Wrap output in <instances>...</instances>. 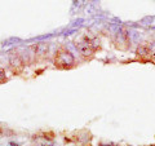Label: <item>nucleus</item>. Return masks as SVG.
Segmentation results:
<instances>
[{
    "mask_svg": "<svg viewBox=\"0 0 155 146\" xmlns=\"http://www.w3.org/2000/svg\"><path fill=\"white\" fill-rule=\"evenodd\" d=\"M100 146H109V145H102V144H101V145H100Z\"/></svg>",
    "mask_w": 155,
    "mask_h": 146,
    "instance_id": "6e6552de",
    "label": "nucleus"
},
{
    "mask_svg": "<svg viewBox=\"0 0 155 146\" xmlns=\"http://www.w3.org/2000/svg\"><path fill=\"white\" fill-rule=\"evenodd\" d=\"M53 64L60 70H70L75 67V56L66 47H60L53 56Z\"/></svg>",
    "mask_w": 155,
    "mask_h": 146,
    "instance_id": "f257e3e1",
    "label": "nucleus"
},
{
    "mask_svg": "<svg viewBox=\"0 0 155 146\" xmlns=\"http://www.w3.org/2000/svg\"><path fill=\"white\" fill-rule=\"evenodd\" d=\"M41 146H51V145H41Z\"/></svg>",
    "mask_w": 155,
    "mask_h": 146,
    "instance_id": "1a4fd4ad",
    "label": "nucleus"
},
{
    "mask_svg": "<svg viewBox=\"0 0 155 146\" xmlns=\"http://www.w3.org/2000/svg\"><path fill=\"white\" fill-rule=\"evenodd\" d=\"M75 47H76V49L79 51L80 56L84 61L92 60V58L94 57L97 49H98V47L94 44L93 39L91 36H87V35H83L79 40H75Z\"/></svg>",
    "mask_w": 155,
    "mask_h": 146,
    "instance_id": "f03ea898",
    "label": "nucleus"
},
{
    "mask_svg": "<svg viewBox=\"0 0 155 146\" xmlns=\"http://www.w3.org/2000/svg\"><path fill=\"white\" fill-rule=\"evenodd\" d=\"M27 57L28 62H39L44 61L48 58V52H49V44L45 41L35 43L27 48Z\"/></svg>",
    "mask_w": 155,
    "mask_h": 146,
    "instance_id": "7ed1b4c3",
    "label": "nucleus"
},
{
    "mask_svg": "<svg viewBox=\"0 0 155 146\" xmlns=\"http://www.w3.org/2000/svg\"><path fill=\"white\" fill-rule=\"evenodd\" d=\"M150 53H151V47L147 45V44L138 45L137 51H136V55L140 56V57H147V56H150Z\"/></svg>",
    "mask_w": 155,
    "mask_h": 146,
    "instance_id": "423d86ee",
    "label": "nucleus"
},
{
    "mask_svg": "<svg viewBox=\"0 0 155 146\" xmlns=\"http://www.w3.org/2000/svg\"><path fill=\"white\" fill-rule=\"evenodd\" d=\"M114 44L120 51H128L130 47L129 32L127 28H120L114 36Z\"/></svg>",
    "mask_w": 155,
    "mask_h": 146,
    "instance_id": "39448f33",
    "label": "nucleus"
},
{
    "mask_svg": "<svg viewBox=\"0 0 155 146\" xmlns=\"http://www.w3.org/2000/svg\"><path fill=\"white\" fill-rule=\"evenodd\" d=\"M8 146H18V145H17L16 142H9V144H8Z\"/></svg>",
    "mask_w": 155,
    "mask_h": 146,
    "instance_id": "0eeeda50",
    "label": "nucleus"
},
{
    "mask_svg": "<svg viewBox=\"0 0 155 146\" xmlns=\"http://www.w3.org/2000/svg\"><path fill=\"white\" fill-rule=\"evenodd\" d=\"M8 64H9V70L12 71L13 75H19L25 69L26 61L21 53H18L17 51H13L9 53L8 58Z\"/></svg>",
    "mask_w": 155,
    "mask_h": 146,
    "instance_id": "20e7f679",
    "label": "nucleus"
}]
</instances>
